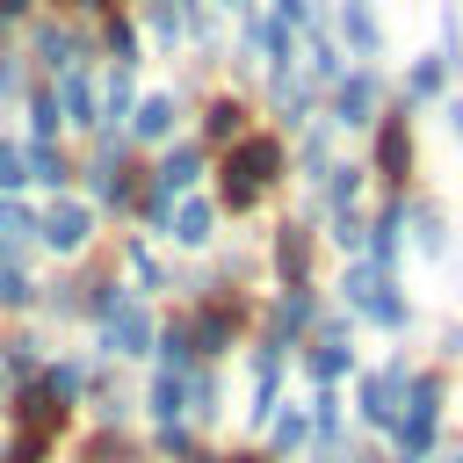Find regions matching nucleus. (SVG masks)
<instances>
[{
	"instance_id": "c85d7f7f",
	"label": "nucleus",
	"mask_w": 463,
	"mask_h": 463,
	"mask_svg": "<svg viewBox=\"0 0 463 463\" xmlns=\"http://www.w3.org/2000/svg\"><path fill=\"white\" fill-rule=\"evenodd\" d=\"M130 14H137V36H145V58H188L181 0H130Z\"/></svg>"
},
{
	"instance_id": "c03bdc74",
	"label": "nucleus",
	"mask_w": 463,
	"mask_h": 463,
	"mask_svg": "<svg viewBox=\"0 0 463 463\" xmlns=\"http://www.w3.org/2000/svg\"><path fill=\"white\" fill-rule=\"evenodd\" d=\"M434 58L449 80H463V7L456 0H434Z\"/></svg>"
},
{
	"instance_id": "4468645a",
	"label": "nucleus",
	"mask_w": 463,
	"mask_h": 463,
	"mask_svg": "<svg viewBox=\"0 0 463 463\" xmlns=\"http://www.w3.org/2000/svg\"><path fill=\"white\" fill-rule=\"evenodd\" d=\"M239 362H246V405H239V412H246V427L260 434V427L275 420V405L289 398V354H282V347L246 340V347H239Z\"/></svg>"
},
{
	"instance_id": "c9c22d12",
	"label": "nucleus",
	"mask_w": 463,
	"mask_h": 463,
	"mask_svg": "<svg viewBox=\"0 0 463 463\" xmlns=\"http://www.w3.org/2000/svg\"><path fill=\"white\" fill-rule=\"evenodd\" d=\"M36 326H80V268H51L36 275Z\"/></svg>"
},
{
	"instance_id": "412c9836",
	"label": "nucleus",
	"mask_w": 463,
	"mask_h": 463,
	"mask_svg": "<svg viewBox=\"0 0 463 463\" xmlns=\"http://www.w3.org/2000/svg\"><path fill=\"white\" fill-rule=\"evenodd\" d=\"M80 412H87V427H116V434H130V427H137V383H130L123 369L94 362V383H87Z\"/></svg>"
},
{
	"instance_id": "423d86ee",
	"label": "nucleus",
	"mask_w": 463,
	"mask_h": 463,
	"mask_svg": "<svg viewBox=\"0 0 463 463\" xmlns=\"http://www.w3.org/2000/svg\"><path fill=\"white\" fill-rule=\"evenodd\" d=\"M405 376H412V354H405V347H391L383 362H362V369H354V383H347V420H354V434L383 441V434L398 427Z\"/></svg>"
},
{
	"instance_id": "8fccbe9b",
	"label": "nucleus",
	"mask_w": 463,
	"mask_h": 463,
	"mask_svg": "<svg viewBox=\"0 0 463 463\" xmlns=\"http://www.w3.org/2000/svg\"><path fill=\"white\" fill-rule=\"evenodd\" d=\"M434 354H441V369H456V362H463V318H449V326L434 333Z\"/></svg>"
},
{
	"instance_id": "de8ad7c7",
	"label": "nucleus",
	"mask_w": 463,
	"mask_h": 463,
	"mask_svg": "<svg viewBox=\"0 0 463 463\" xmlns=\"http://www.w3.org/2000/svg\"><path fill=\"white\" fill-rule=\"evenodd\" d=\"M29 87H36L29 58H22V51H0V116H14V109L29 101Z\"/></svg>"
},
{
	"instance_id": "dca6fc26",
	"label": "nucleus",
	"mask_w": 463,
	"mask_h": 463,
	"mask_svg": "<svg viewBox=\"0 0 463 463\" xmlns=\"http://www.w3.org/2000/svg\"><path fill=\"white\" fill-rule=\"evenodd\" d=\"M333 43L347 65H383L391 58V29L376 0H333Z\"/></svg>"
},
{
	"instance_id": "37998d69",
	"label": "nucleus",
	"mask_w": 463,
	"mask_h": 463,
	"mask_svg": "<svg viewBox=\"0 0 463 463\" xmlns=\"http://www.w3.org/2000/svg\"><path fill=\"white\" fill-rule=\"evenodd\" d=\"M22 318H36V268L0 260V326H22Z\"/></svg>"
},
{
	"instance_id": "864d4df0",
	"label": "nucleus",
	"mask_w": 463,
	"mask_h": 463,
	"mask_svg": "<svg viewBox=\"0 0 463 463\" xmlns=\"http://www.w3.org/2000/svg\"><path fill=\"white\" fill-rule=\"evenodd\" d=\"M354 463H391V449H383V441H369V434H362V441H354Z\"/></svg>"
},
{
	"instance_id": "ea45409f",
	"label": "nucleus",
	"mask_w": 463,
	"mask_h": 463,
	"mask_svg": "<svg viewBox=\"0 0 463 463\" xmlns=\"http://www.w3.org/2000/svg\"><path fill=\"white\" fill-rule=\"evenodd\" d=\"M318 203H326V210H362V203H369V166H362L354 152H340V159L326 166V181H318Z\"/></svg>"
},
{
	"instance_id": "79ce46f5",
	"label": "nucleus",
	"mask_w": 463,
	"mask_h": 463,
	"mask_svg": "<svg viewBox=\"0 0 463 463\" xmlns=\"http://www.w3.org/2000/svg\"><path fill=\"white\" fill-rule=\"evenodd\" d=\"M304 420H311V441H347L354 434L347 391H304Z\"/></svg>"
},
{
	"instance_id": "3c124183",
	"label": "nucleus",
	"mask_w": 463,
	"mask_h": 463,
	"mask_svg": "<svg viewBox=\"0 0 463 463\" xmlns=\"http://www.w3.org/2000/svg\"><path fill=\"white\" fill-rule=\"evenodd\" d=\"M43 7H51V0H0V22H7L14 36H22V29H29L36 14H43Z\"/></svg>"
},
{
	"instance_id": "6ab92c4d",
	"label": "nucleus",
	"mask_w": 463,
	"mask_h": 463,
	"mask_svg": "<svg viewBox=\"0 0 463 463\" xmlns=\"http://www.w3.org/2000/svg\"><path fill=\"white\" fill-rule=\"evenodd\" d=\"M145 188H159V195H203L210 188V152L195 145V137H174V145H159L152 159H145Z\"/></svg>"
},
{
	"instance_id": "7ed1b4c3",
	"label": "nucleus",
	"mask_w": 463,
	"mask_h": 463,
	"mask_svg": "<svg viewBox=\"0 0 463 463\" xmlns=\"http://www.w3.org/2000/svg\"><path fill=\"white\" fill-rule=\"evenodd\" d=\"M253 304H260V289H224V297H203V304H174L181 326H188L195 362L232 369V354L253 340Z\"/></svg>"
},
{
	"instance_id": "49530a36",
	"label": "nucleus",
	"mask_w": 463,
	"mask_h": 463,
	"mask_svg": "<svg viewBox=\"0 0 463 463\" xmlns=\"http://www.w3.org/2000/svg\"><path fill=\"white\" fill-rule=\"evenodd\" d=\"M195 449H203V434H195L188 420H174V427H145V456H152V463H188Z\"/></svg>"
},
{
	"instance_id": "f3484780",
	"label": "nucleus",
	"mask_w": 463,
	"mask_h": 463,
	"mask_svg": "<svg viewBox=\"0 0 463 463\" xmlns=\"http://www.w3.org/2000/svg\"><path fill=\"white\" fill-rule=\"evenodd\" d=\"M116 275H123V289L130 297H145V304H166L174 297V260L152 246V239H137V232H116Z\"/></svg>"
},
{
	"instance_id": "393cba45",
	"label": "nucleus",
	"mask_w": 463,
	"mask_h": 463,
	"mask_svg": "<svg viewBox=\"0 0 463 463\" xmlns=\"http://www.w3.org/2000/svg\"><path fill=\"white\" fill-rule=\"evenodd\" d=\"M0 420H7V427H29V434H58V441H72V427H80V412H72V405H51L36 383L0 391Z\"/></svg>"
},
{
	"instance_id": "a18cd8bd",
	"label": "nucleus",
	"mask_w": 463,
	"mask_h": 463,
	"mask_svg": "<svg viewBox=\"0 0 463 463\" xmlns=\"http://www.w3.org/2000/svg\"><path fill=\"white\" fill-rule=\"evenodd\" d=\"M0 463H65V441H58V434L7 427V434H0Z\"/></svg>"
},
{
	"instance_id": "1a4fd4ad",
	"label": "nucleus",
	"mask_w": 463,
	"mask_h": 463,
	"mask_svg": "<svg viewBox=\"0 0 463 463\" xmlns=\"http://www.w3.org/2000/svg\"><path fill=\"white\" fill-rule=\"evenodd\" d=\"M391 109V72L383 65H347L326 101H318V123H333V137H369V123Z\"/></svg>"
},
{
	"instance_id": "603ef678",
	"label": "nucleus",
	"mask_w": 463,
	"mask_h": 463,
	"mask_svg": "<svg viewBox=\"0 0 463 463\" xmlns=\"http://www.w3.org/2000/svg\"><path fill=\"white\" fill-rule=\"evenodd\" d=\"M434 116H441V130H449V137H456V145H463V87H456V94H449V101H441V109H434Z\"/></svg>"
},
{
	"instance_id": "a211bd4d",
	"label": "nucleus",
	"mask_w": 463,
	"mask_h": 463,
	"mask_svg": "<svg viewBox=\"0 0 463 463\" xmlns=\"http://www.w3.org/2000/svg\"><path fill=\"white\" fill-rule=\"evenodd\" d=\"M347 318H354V333H383V340H405V333L420 326V304L405 297V275H376Z\"/></svg>"
},
{
	"instance_id": "ddd939ff",
	"label": "nucleus",
	"mask_w": 463,
	"mask_h": 463,
	"mask_svg": "<svg viewBox=\"0 0 463 463\" xmlns=\"http://www.w3.org/2000/svg\"><path fill=\"white\" fill-rule=\"evenodd\" d=\"M217 166L239 174V181H253V188H268V195H282V188H289V137H275L268 123H253L239 145L217 152Z\"/></svg>"
},
{
	"instance_id": "bf43d9fd",
	"label": "nucleus",
	"mask_w": 463,
	"mask_h": 463,
	"mask_svg": "<svg viewBox=\"0 0 463 463\" xmlns=\"http://www.w3.org/2000/svg\"><path fill=\"white\" fill-rule=\"evenodd\" d=\"M210 7H217V14H232V7H239V0H210Z\"/></svg>"
},
{
	"instance_id": "5701e85b",
	"label": "nucleus",
	"mask_w": 463,
	"mask_h": 463,
	"mask_svg": "<svg viewBox=\"0 0 463 463\" xmlns=\"http://www.w3.org/2000/svg\"><path fill=\"white\" fill-rule=\"evenodd\" d=\"M362 260L376 275H405V195H369V246Z\"/></svg>"
},
{
	"instance_id": "b1692460",
	"label": "nucleus",
	"mask_w": 463,
	"mask_h": 463,
	"mask_svg": "<svg viewBox=\"0 0 463 463\" xmlns=\"http://www.w3.org/2000/svg\"><path fill=\"white\" fill-rule=\"evenodd\" d=\"M449 94H456V80L441 72V58H434V51H412V58L391 72V101H398V109H412V116H420V109H441Z\"/></svg>"
},
{
	"instance_id": "aec40b11",
	"label": "nucleus",
	"mask_w": 463,
	"mask_h": 463,
	"mask_svg": "<svg viewBox=\"0 0 463 463\" xmlns=\"http://www.w3.org/2000/svg\"><path fill=\"white\" fill-rule=\"evenodd\" d=\"M217 239H224L217 203H210V195H181V203H174V217H166V239H159V246H166L174 260H203Z\"/></svg>"
},
{
	"instance_id": "58836bf2",
	"label": "nucleus",
	"mask_w": 463,
	"mask_h": 463,
	"mask_svg": "<svg viewBox=\"0 0 463 463\" xmlns=\"http://www.w3.org/2000/svg\"><path fill=\"white\" fill-rule=\"evenodd\" d=\"M145 369H159V376H188V369H195V347H188V326H181L174 304H159V333H152Z\"/></svg>"
},
{
	"instance_id": "6e6552de",
	"label": "nucleus",
	"mask_w": 463,
	"mask_h": 463,
	"mask_svg": "<svg viewBox=\"0 0 463 463\" xmlns=\"http://www.w3.org/2000/svg\"><path fill=\"white\" fill-rule=\"evenodd\" d=\"M354 369H362V333H354V318H347V311H333V304H326V318H318V333L297 347L289 376H304L311 391H347V383H354Z\"/></svg>"
},
{
	"instance_id": "39448f33",
	"label": "nucleus",
	"mask_w": 463,
	"mask_h": 463,
	"mask_svg": "<svg viewBox=\"0 0 463 463\" xmlns=\"http://www.w3.org/2000/svg\"><path fill=\"white\" fill-rule=\"evenodd\" d=\"M14 51L29 58L36 80H65V72H80V65H101V58H94V22H72V14H58V7H43V14L14 36Z\"/></svg>"
},
{
	"instance_id": "a878e982",
	"label": "nucleus",
	"mask_w": 463,
	"mask_h": 463,
	"mask_svg": "<svg viewBox=\"0 0 463 463\" xmlns=\"http://www.w3.org/2000/svg\"><path fill=\"white\" fill-rule=\"evenodd\" d=\"M58 340L36 326V318H22V326H0V391H14V383H36V369H43V354H51Z\"/></svg>"
},
{
	"instance_id": "72a5a7b5",
	"label": "nucleus",
	"mask_w": 463,
	"mask_h": 463,
	"mask_svg": "<svg viewBox=\"0 0 463 463\" xmlns=\"http://www.w3.org/2000/svg\"><path fill=\"white\" fill-rule=\"evenodd\" d=\"M333 159H340V137H333V123H304V130L289 137V181H297V188H318Z\"/></svg>"
},
{
	"instance_id": "4c0bfd02",
	"label": "nucleus",
	"mask_w": 463,
	"mask_h": 463,
	"mask_svg": "<svg viewBox=\"0 0 463 463\" xmlns=\"http://www.w3.org/2000/svg\"><path fill=\"white\" fill-rule=\"evenodd\" d=\"M0 260L36 268V203L29 195H0Z\"/></svg>"
},
{
	"instance_id": "a19ab883",
	"label": "nucleus",
	"mask_w": 463,
	"mask_h": 463,
	"mask_svg": "<svg viewBox=\"0 0 463 463\" xmlns=\"http://www.w3.org/2000/svg\"><path fill=\"white\" fill-rule=\"evenodd\" d=\"M318 246L340 253V260H362V246H369V203L362 210H326L318 217Z\"/></svg>"
},
{
	"instance_id": "9b49d317",
	"label": "nucleus",
	"mask_w": 463,
	"mask_h": 463,
	"mask_svg": "<svg viewBox=\"0 0 463 463\" xmlns=\"http://www.w3.org/2000/svg\"><path fill=\"white\" fill-rule=\"evenodd\" d=\"M260 123V109H253V94H239V87H224V80H210L195 101H188V137L217 159L224 145H239L246 130Z\"/></svg>"
},
{
	"instance_id": "c756f323",
	"label": "nucleus",
	"mask_w": 463,
	"mask_h": 463,
	"mask_svg": "<svg viewBox=\"0 0 463 463\" xmlns=\"http://www.w3.org/2000/svg\"><path fill=\"white\" fill-rule=\"evenodd\" d=\"M232 420V383H224V369H210V362H195L188 369V427L210 441L217 427Z\"/></svg>"
},
{
	"instance_id": "9d476101",
	"label": "nucleus",
	"mask_w": 463,
	"mask_h": 463,
	"mask_svg": "<svg viewBox=\"0 0 463 463\" xmlns=\"http://www.w3.org/2000/svg\"><path fill=\"white\" fill-rule=\"evenodd\" d=\"M101 253V217L80 203V195H58V203H36V260H58V268H80Z\"/></svg>"
},
{
	"instance_id": "f704fd0d",
	"label": "nucleus",
	"mask_w": 463,
	"mask_h": 463,
	"mask_svg": "<svg viewBox=\"0 0 463 463\" xmlns=\"http://www.w3.org/2000/svg\"><path fill=\"white\" fill-rule=\"evenodd\" d=\"M203 195L217 203V217H224V224H246V217H268V210H275V195H268V188H253V181L224 174L217 159H210V188H203Z\"/></svg>"
},
{
	"instance_id": "f03ea898",
	"label": "nucleus",
	"mask_w": 463,
	"mask_h": 463,
	"mask_svg": "<svg viewBox=\"0 0 463 463\" xmlns=\"http://www.w3.org/2000/svg\"><path fill=\"white\" fill-rule=\"evenodd\" d=\"M449 405H456V369H441V362H412L398 427L383 434L391 463H434L441 441H449Z\"/></svg>"
},
{
	"instance_id": "e433bc0d",
	"label": "nucleus",
	"mask_w": 463,
	"mask_h": 463,
	"mask_svg": "<svg viewBox=\"0 0 463 463\" xmlns=\"http://www.w3.org/2000/svg\"><path fill=\"white\" fill-rule=\"evenodd\" d=\"M137 420H145V427H174V420H188V376H159V369H145V383H137Z\"/></svg>"
},
{
	"instance_id": "6e6d98bb",
	"label": "nucleus",
	"mask_w": 463,
	"mask_h": 463,
	"mask_svg": "<svg viewBox=\"0 0 463 463\" xmlns=\"http://www.w3.org/2000/svg\"><path fill=\"white\" fill-rule=\"evenodd\" d=\"M441 268H449V275H456V289H463V239L449 246V260H441Z\"/></svg>"
},
{
	"instance_id": "20e7f679",
	"label": "nucleus",
	"mask_w": 463,
	"mask_h": 463,
	"mask_svg": "<svg viewBox=\"0 0 463 463\" xmlns=\"http://www.w3.org/2000/svg\"><path fill=\"white\" fill-rule=\"evenodd\" d=\"M260 275H268V289H326V246H318V224L275 210L268 232H260Z\"/></svg>"
},
{
	"instance_id": "f8f14e48",
	"label": "nucleus",
	"mask_w": 463,
	"mask_h": 463,
	"mask_svg": "<svg viewBox=\"0 0 463 463\" xmlns=\"http://www.w3.org/2000/svg\"><path fill=\"white\" fill-rule=\"evenodd\" d=\"M152 333H159V304H145V297H130L116 318H101V326H87V362H109V369H130V362H145L152 354Z\"/></svg>"
},
{
	"instance_id": "0eeeda50",
	"label": "nucleus",
	"mask_w": 463,
	"mask_h": 463,
	"mask_svg": "<svg viewBox=\"0 0 463 463\" xmlns=\"http://www.w3.org/2000/svg\"><path fill=\"white\" fill-rule=\"evenodd\" d=\"M362 166H369V195H412V174H420V130H412V109H383L376 123H369V152H362Z\"/></svg>"
},
{
	"instance_id": "5fc2aeb1",
	"label": "nucleus",
	"mask_w": 463,
	"mask_h": 463,
	"mask_svg": "<svg viewBox=\"0 0 463 463\" xmlns=\"http://www.w3.org/2000/svg\"><path fill=\"white\" fill-rule=\"evenodd\" d=\"M224 463H268V456H260L253 441H239V449H224Z\"/></svg>"
},
{
	"instance_id": "2f4dec72",
	"label": "nucleus",
	"mask_w": 463,
	"mask_h": 463,
	"mask_svg": "<svg viewBox=\"0 0 463 463\" xmlns=\"http://www.w3.org/2000/svg\"><path fill=\"white\" fill-rule=\"evenodd\" d=\"M137 87H145V72L94 65V130H123V123H130V109H137Z\"/></svg>"
},
{
	"instance_id": "13d9d810",
	"label": "nucleus",
	"mask_w": 463,
	"mask_h": 463,
	"mask_svg": "<svg viewBox=\"0 0 463 463\" xmlns=\"http://www.w3.org/2000/svg\"><path fill=\"white\" fill-rule=\"evenodd\" d=\"M0 51H14V29H7V22H0Z\"/></svg>"
},
{
	"instance_id": "4d7b16f0",
	"label": "nucleus",
	"mask_w": 463,
	"mask_h": 463,
	"mask_svg": "<svg viewBox=\"0 0 463 463\" xmlns=\"http://www.w3.org/2000/svg\"><path fill=\"white\" fill-rule=\"evenodd\" d=\"M434 463H463V441H441V456Z\"/></svg>"
},
{
	"instance_id": "cd10ccee",
	"label": "nucleus",
	"mask_w": 463,
	"mask_h": 463,
	"mask_svg": "<svg viewBox=\"0 0 463 463\" xmlns=\"http://www.w3.org/2000/svg\"><path fill=\"white\" fill-rule=\"evenodd\" d=\"M87 383H94V362H87V347H51V354H43V369H36V391H43L51 405H72V412H80Z\"/></svg>"
},
{
	"instance_id": "09e8293b",
	"label": "nucleus",
	"mask_w": 463,
	"mask_h": 463,
	"mask_svg": "<svg viewBox=\"0 0 463 463\" xmlns=\"http://www.w3.org/2000/svg\"><path fill=\"white\" fill-rule=\"evenodd\" d=\"M0 195H29V166H22V137L0 123Z\"/></svg>"
},
{
	"instance_id": "bb28decb",
	"label": "nucleus",
	"mask_w": 463,
	"mask_h": 463,
	"mask_svg": "<svg viewBox=\"0 0 463 463\" xmlns=\"http://www.w3.org/2000/svg\"><path fill=\"white\" fill-rule=\"evenodd\" d=\"M22 166H29V203H58L80 181V152L72 145H22Z\"/></svg>"
},
{
	"instance_id": "7c9ffc66",
	"label": "nucleus",
	"mask_w": 463,
	"mask_h": 463,
	"mask_svg": "<svg viewBox=\"0 0 463 463\" xmlns=\"http://www.w3.org/2000/svg\"><path fill=\"white\" fill-rule=\"evenodd\" d=\"M94 58H101V65H123V72H145V65H152L130 7H116V14H101V22H94Z\"/></svg>"
},
{
	"instance_id": "473e14b6",
	"label": "nucleus",
	"mask_w": 463,
	"mask_h": 463,
	"mask_svg": "<svg viewBox=\"0 0 463 463\" xmlns=\"http://www.w3.org/2000/svg\"><path fill=\"white\" fill-rule=\"evenodd\" d=\"M65 463H152L145 456V434L130 427V434H116V427H80L72 441H65Z\"/></svg>"
},
{
	"instance_id": "f257e3e1",
	"label": "nucleus",
	"mask_w": 463,
	"mask_h": 463,
	"mask_svg": "<svg viewBox=\"0 0 463 463\" xmlns=\"http://www.w3.org/2000/svg\"><path fill=\"white\" fill-rule=\"evenodd\" d=\"M137 181H145V152L123 137V130H94L87 145H80V181H72V195L101 217V224H130V210H137Z\"/></svg>"
},
{
	"instance_id": "4be33fe9",
	"label": "nucleus",
	"mask_w": 463,
	"mask_h": 463,
	"mask_svg": "<svg viewBox=\"0 0 463 463\" xmlns=\"http://www.w3.org/2000/svg\"><path fill=\"white\" fill-rule=\"evenodd\" d=\"M449 246H456L449 203L427 195V188H412V195H405V253H420V260H449Z\"/></svg>"
},
{
	"instance_id": "2eb2a0df",
	"label": "nucleus",
	"mask_w": 463,
	"mask_h": 463,
	"mask_svg": "<svg viewBox=\"0 0 463 463\" xmlns=\"http://www.w3.org/2000/svg\"><path fill=\"white\" fill-rule=\"evenodd\" d=\"M123 137L152 159L159 145H174V137H188V101L174 94V87H137V109H130V123H123Z\"/></svg>"
}]
</instances>
